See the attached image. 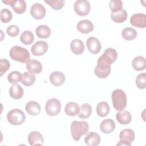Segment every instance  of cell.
<instances>
[{"label":"cell","instance_id":"cell-16","mask_svg":"<svg viewBox=\"0 0 146 146\" xmlns=\"http://www.w3.org/2000/svg\"><path fill=\"white\" fill-rule=\"evenodd\" d=\"M65 75L60 71L52 72L50 75V80L52 84L55 86H60L65 82Z\"/></svg>","mask_w":146,"mask_h":146},{"label":"cell","instance_id":"cell-7","mask_svg":"<svg viewBox=\"0 0 146 146\" xmlns=\"http://www.w3.org/2000/svg\"><path fill=\"white\" fill-rule=\"evenodd\" d=\"M120 141L117 145L131 146L135 139V132L131 129H124L120 131L119 134Z\"/></svg>","mask_w":146,"mask_h":146},{"label":"cell","instance_id":"cell-38","mask_svg":"<svg viewBox=\"0 0 146 146\" xmlns=\"http://www.w3.org/2000/svg\"><path fill=\"white\" fill-rule=\"evenodd\" d=\"M112 13H116L123 9V3L120 0H111L109 3Z\"/></svg>","mask_w":146,"mask_h":146},{"label":"cell","instance_id":"cell-23","mask_svg":"<svg viewBox=\"0 0 146 146\" xmlns=\"http://www.w3.org/2000/svg\"><path fill=\"white\" fill-rule=\"evenodd\" d=\"M25 110L29 115L32 116H36L40 113V106L36 102L30 101L26 104Z\"/></svg>","mask_w":146,"mask_h":146},{"label":"cell","instance_id":"cell-22","mask_svg":"<svg viewBox=\"0 0 146 146\" xmlns=\"http://www.w3.org/2000/svg\"><path fill=\"white\" fill-rule=\"evenodd\" d=\"M80 107L79 105L74 102H70L66 104L64 111L67 115L70 116H74L79 114L80 112Z\"/></svg>","mask_w":146,"mask_h":146},{"label":"cell","instance_id":"cell-27","mask_svg":"<svg viewBox=\"0 0 146 146\" xmlns=\"http://www.w3.org/2000/svg\"><path fill=\"white\" fill-rule=\"evenodd\" d=\"M111 19L116 23H122L126 21L127 18V13L125 10L122 9L120 11L116 13H111Z\"/></svg>","mask_w":146,"mask_h":146},{"label":"cell","instance_id":"cell-18","mask_svg":"<svg viewBox=\"0 0 146 146\" xmlns=\"http://www.w3.org/2000/svg\"><path fill=\"white\" fill-rule=\"evenodd\" d=\"M115 128V123L113 120L107 119L103 120L100 125L101 131L106 134L112 133Z\"/></svg>","mask_w":146,"mask_h":146},{"label":"cell","instance_id":"cell-19","mask_svg":"<svg viewBox=\"0 0 146 146\" xmlns=\"http://www.w3.org/2000/svg\"><path fill=\"white\" fill-rule=\"evenodd\" d=\"M70 48L74 54L80 55L84 52V44L81 40L75 39L70 43Z\"/></svg>","mask_w":146,"mask_h":146},{"label":"cell","instance_id":"cell-37","mask_svg":"<svg viewBox=\"0 0 146 146\" xmlns=\"http://www.w3.org/2000/svg\"><path fill=\"white\" fill-rule=\"evenodd\" d=\"M136 84L140 89H145L146 87V74L145 72L139 74L136 79Z\"/></svg>","mask_w":146,"mask_h":146},{"label":"cell","instance_id":"cell-1","mask_svg":"<svg viewBox=\"0 0 146 146\" xmlns=\"http://www.w3.org/2000/svg\"><path fill=\"white\" fill-rule=\"evenodd\" d=\"M89 130V125L86 121H73L71 124V133L75 141L80 140L82 136L86 134Z\"/></svg>","mask_w":146,"mask_h":146},{"label":"cell","instance_id":"cell-6","mask_svg":"<svg viewBox=\"0 0 146 146\" xmlns=\"http://www.w3.org/2000/svg\"><path fill=\"white\" fill-rule=\"evenodd\" d=\"M60 109L61 103L60 101L56 98L48 99L45 105V111L49 116H56L59 113Z\"/></svg>","mask_w":146,"mask_h":146},{"label":"cell","instance_id":"cell-5","mask_svg":"<svg viewBox=\"0 0 146 146\" xmlns=\"http://www.w3.org/2000/svg\"><path fill=\"white\" fill-rule=\"evenodd\" d=\"M7 119L11 124L18 125L22 124L25 121L26 116L21 110L14 108L8 112Z\"/></svg>","mask_w":146,"mask_h":146},{"label":"cell","instance_id":"cell-3","mask_svg":"<svg viewBox=\"0 0 146 146\" xmlns=\"http://www.w3.org/2000/svg\"><path fill=\"white\" fill-rule=\"evenodd\" d=\"M9 55L13 60L21 63H27L30 59L29 51L26 48L19 46H15L11 47Z\"/></svg>","mask_w":146,"mask_h":146},{"label":"cell","instance_id":"cell-2","mask_svg":"<svg viewBox=\"0 0 146 146\" xmlns=\"http://www.w3.org/2000/svg\"><path fill=\"white\" fill-rule=\"evenodd\" d=\"M111 99L114 108L118 111H123L127 106V96L124 91L121 89H116L113 91Z\"/></svg>","mask_w":146,"mask_h":146},{"label":"cell","instance_id":"cell-8","mask_svg":"<svg viewBox=\"0 0 146 146\" xmlns=\"http://www.w3.org/2000/svg\"><path fill=\"white\" fill-rule=\"evenodd\" d=\"M90 4L87 0L76 1L74 8L75 12L80 16L87 15L90 11Z\"/></svg>","mask_w":146,"mask_h":146},{"label":"cell","instance_id":"cell-20","mask_svg":"<svg viewBox=\"0 0 146 146\" xmlns=\"http://www.w3.org/2000/svg\"><path fill=\"white\" fill-rule=\"evenodd\" d=\"M116 119L120 124H128L131 121L132 116L129 112L123 110L119 111L116 114Z\"/></svg>","mask_w":146,"mask_h":146},{"label":"cell","instance_id":"cell-35","mask_svg":"<svg viewBox=\"0 0 146 146\" xmlns=\"http://www.w3.org/2000/svg\"><path fill=\"white\" fill-rule=\"evenodd\" d=\"M13 15L11 11L8 9H3L1 10L0 18L1 22L7 23L12 19Z\"/></svg>","mask_w":146,"mask_h":146},{"label":"cell","instance_id":"cell-14","mask_svg":"<svg viewBox=\"0 0 146 146\" xmlns=\"http://www.w3.org/2000/svg\"><path fill=\"white\" fill-rule=\"evenodd\" d=\"M28 141L30 145H42L44 143V138L42 135L38 131H32L28 135Z\"/></svg>","mask_w":146,"mask_h":146},{"label":"cell","instance_id":"cell-40","mask_svg":"<svg viewBox=\"0 0 146 146\" xmlns=\"http://www.w3.org/2000/svg\"><path fill=\"white\" fill-rule=\"evenodd\" d=\"M7 34L11 37H15L17 36L19 33V29L16 25H10L9 26L6 30Z\"/></svg>","mask_w":146,"mask_h":146},{"label":"cell","instance_id":"cell-11","mask_svg":"<svg viewBox=\"0 0 146 146\" xmlns=\"http://www.w3.org/2000/svg\"><path fill=\"white\" fill-rule=\"evenodd\" d=\"M46 13L45 7L39 3H35L31 6V15L35 19H43L45 17Z\"/></svg>","mask_w":146,"mask_h":146},{"label":"cell","instance_id":"cell-36","mask_svg":"<svg viewBox=\"0 0 146 146\" xmlns=\"http://www.w3.org/2000/svg\"><path fill=\"white\" fill-rule=\"evenodd\" d=\"M44 2L50 6L53 9L59 10L64 6L65 1L63 0H44Z\"/></svg>","mask_w":146,"mask_h":146},{"label":"cell","instance_id":"cell-26","mask_svg":"<svg viewBox=\"0 0 146 146\" xmlns=\"http://www.w3.org/2000/svg\"><path fill=\"white\" fill-rule=\"evenodd\" d=\"M132 66L133 69L137 71L145 70L146 67L145 58L142 56H137L135 57L132 62Z\"/></svg>","mask_w":146,"mask_h":146},{"label":"cell","instance_id":"cell-21","mask_svg":"<svg viewBox=\"0 0 146 146\" xmlns=\"http://www.w3.org/2000/svg\"><path fill=\"white\" fill-rule=\"evenodd\" d=\"M27 70L32 74H39L42 71L41 63L36 60H30L26 63Z\"/></svg>","mask_w":146,"mask_h":146},{"label":"cell","instance_id":"cell-32","mask_svg":"<svg viewBox=\"0 0 146 146\" xmlns=\"http://www.w3.org/2000/svg\"><path fill=\"white\" fill-rule=\"evenodd\" d=\"M92 113V107L88 103H83L81 105L79 117L81 119H87L90 116Z\"/></svg>","mask_w":146,"mask_h":146},{"label":"cell","instance_id":"cell-4","mask_svg":"<svg viewBox=\"0 0 146 146\" xmlns=\"http://www.w3.org/2000/svg\"><path fill=\"white\" fill-rule=\"evenodd\" d=\"M94 72L96 76L99 78H107L111 72V64L100 56L98 58Z\"/></svg>","mask_w":146,"mask_h":146},{"label":"cell","instance_id":"cell-39","mask_svg":"<svg viewBox=\"0 0 146 146\" xmlns=\"http://www.w3.org/2000/svg\"><path fill=\"white\" fill-rule=\"evenodd\" d=\"M10 67V62L6 59H1L0 60V73L2 76Z\"/></svg>","mask_w":146,"mask_h":146},{"label":"cell","instance_id":"cell-10","mask_svg":"<svg viewBox=\"0 0 146 146\" xmlns=\"http://www.w3.org/2000/svg\"><path fill=\"white\" fill-rule=\"evenodd\" d=\"M48 43L43 40H39L35 42L31 48V51L34 56H42L48 50Z\"/></svg>","mask_w":146,"mask_h":146},{"label":"cell","instance_id":"cell-28","mask_svg":"<svg viewBox=\"0 0 146 146\" xmlns=\"http://www.w3.org/2000/svg\"><path fill=\"white\" fill-rule=\"evenodd\" d=\"M110 106L106 102H100L96 106V113L102 117L107 116L110 112Z\"/></svg>","mask_w":146,"mask_h":146},{"label":"cell","instance_id":"cell-25","mask_svg":"<svg viewBox=\"0 0 146 146\" xmlns=\"http://www.w3.org/2000/svg\"><path fill=\"white\" fill-rule=\"evenodd\" d=\"M9 93L10 96L14 99H19L22 98L23 95V89L22 87L18 84H13L11 86Z\"/></svg>","mask_w":146,"mask_h":146},{"label":"cell","instance_id":"cell-9","mask_svg":"<svg viewBox=\"0 0 146 146\" xmlns=\"http://www.w3.org/2000/svg\"><path fill=\"white\" fill-rule=\"evenodd\" d=\"M2 2L10 5L17 14H21L26 11V3L23 0H2Z\"/></svg>","mask_w":146,"mask_h":146},{"label":"cell","instance_id":"cell-34","mask_svg":"<svg viewBox=\"0 0 146 146\" xmlns=\"http://www.w3.org/2000/svg\"><path fill=\"white\" fill-rule=\"evenodd\" d=\"M22 76V75L19 71H11L7 75V80L10 83L15 84L21 80Z\"/></svg>","mask_w":146,"mask_h":146},{"label":"cell","instance_id":"cell-12","mask_svg":"<svg viewBox=\"0 0 146 146\" xmlns=\"http://www.w3.org/2000/svg\"><path fill=\"white\" fill-rule=\"evenodd\" d=\"M86 46L88 51L93 54L99 53L102 48L100 42L98 38L94 36H90L87 39Z\"/></svg>","mask_w":146,"mask_h":146},{"label":"cell","instance_id":"cell-13","mask_svg":"<svg viewBox=\"0 0 146 146\" xmlns=\"http://www.w3.org/2000/svg\"><path fill=\"white\" fill-rule=\"evenodd\" d=\"M131 24L138 28H145L146 27V15L144 13H136L130 18Z\"/></svg>","mask_w":146,"mask_h":146},{"label":"cell","instance_id":"cell-17","mask_svg":"<svg viewBox=\"0 0 146 146\" xmlns=\"http://www.w3.org/2000/svg\"><path fill=\"white\" fill-rule=\"evenodd\" d=\"M100 141V136L95 132H88L84 137V142L88 146H97Z\"/></svg>","mask_w":146,"mask_h":146},{"label":"cell","instance_id":"cell-15","mask_svg":"<svg viewBox=\"0 0 146 146\" xmlns=\"http://www.w3.org/2000/svg\"><path fill=\"white\" fill-rule=\"evenodd\" d=\"M78 30L82 34H88L91 32L94 28L92 22L89 20L80 21L76 26Z\"/></svg>","mask_w":146,"mask_h":146},{"label":"cell","instance_id":"cell-31","mask_svg":"<svg viewBox=\"0 0 146 146\" xmlns=\"http://www.w3.org/2000/svg\"><path fill=\"white\" fill-rule=\"evenodd\" d=\"M35 80V76L30 72H25L23 73L22 76L21 83L25 86H30L33 85Z\"/></svg>","mask_w":146,"mask_h":146},{"label":"cell","instance_id":"cell-30","mask_svg":"<svg viewBox=\"0 0 146 146\" xmlns=\"http://www.w3.org/2000/svg\"><path fill=\"white\" fill-rule=\"evenodd\" d=\"M20 40L24 44H31L34 40V34L30 31L26 30L21 34Z\"/></svg>","mask_w":146,"mask_h":146},{"label":"cell","instance_id":"cell-29","mask_svg":"<svg viewBox=\"0 0 146 146\" xmlns=\"http://www.w3.org/2000/svg\"><path fill=\"white\" fill-rule=\"evenodd\" d=\"M35 33L38 38L46 39L50 36L51 30L50 27L46 25H39L36 27Z\"/></svg>","mask_w":146,"mask_h":146},{"label":"cell","instance_id":"cell-33","mask_svg":"<svg viewBox=\"0 0 146 146\" xmlns=\"http://www.w3.org/2000/svg\"><path fill=\"white\" fill-rule=\"evenodd\" d=\"M137 35L136 31L131 27H126L124 29L121 33L123 38L127 40H131L135 39Z\"/></svg>","mask_w":146,"mask_h":146},{"label":"cell","instance_id":"cell-24","mask_svg":"<svg viewBox=\"0 0 146 146\" xmlns=\"http://www.w3.org/2000/svg\"><path fill=\"white\" fill-rule=\"evenodd\" d=\"M102 56L111 64L116 61L117 58V53L115 49L111 47L107 48L104 51Z\"/></svg>","mask_w":146,"mask_h":146}]
</instances>
